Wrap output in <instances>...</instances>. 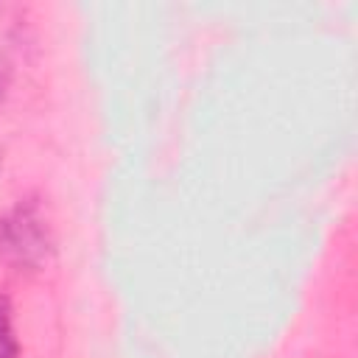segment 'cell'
<instances>
[{"label": "cell", "instance_id": "obj_1", "mask_svg": "<svg viewBox=\"0 0 358 358\" xmlns=\"http://www.w3.org/2000/svg\"><path fill=\"white\" fill-rule=\"evenodd\" d=\"M50 229L36 204H14L0 218V255L20 271H36L50 255Z\"/></svg>", "mask_w": 358, "mask_h": 358}, {"label": "cell", "instance_id": "obj_2", "mask_svg": "<svg viewBox=\"0 0 358 358\" xmlns=\"http://www.w3.org/2000/svg\"><path fill=\"white\" fill-rule=\"evenodd\" d=\"M0 358H20V341L8 299L0 294Z\"/></svg>", "mask_w": 358, "mask_h": 358}, {"label": "cell", "instance_id": "obj_3", "mask_svg": "<svg viewBox=\"0 0 358 358\" xmlns=\"http://www.w3.org/2000/svg\"><path fill=\"white\" fill-rule=\"evenodd\" d=\"M0 168H3V157H0Z\"/></svg>", "mask_w": 358, "mask_h": 358}]
</instances>
